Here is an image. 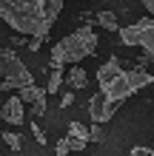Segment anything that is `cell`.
Returning <instances> with one entry per match:
<instances>
[{"instance_id": "4fadbf2b", "label": "cell", "mask_w": 154, "mask_h": 156, "mask_svg": "<svg viewBox=\"0 0 154 156\" xmlns=\"http://www.w3.org/2000/svg\"><path fill=\"white\" fill-rule=\"evenodd\" d=\"M3 139H6V145H9L12 151H20V148H23V136H20V133H9V131H6Z\"/></svg>"}, {"instance_id": "277c9868", "label": "cell", "mask_w": 154, "mask_h": 156, "mask_svg": "<svg viewBox=\"0 0 154 156\" xmlns=\"http://www.w3.org/2000/svg\"><path fill=\"white\" fill-rule=\"evenodd\" d=\"M29 85H34L32 71L20 62V57L14 51L0 48V91H6V88H29Z\"/></svg>"}, {"instance_id": "7402d4cb", "label": "cell", "mask_w": 154, "mask_h": 156, "mask_svg": "<svg viewBox=\"0 0 154 156\" xmlns=\"http://www.w3.org/2000/svg\"><path fill=\"white\" fill-rule=\"evenodd\" d=\"M151 156H154V151H151Z\"/></svg>"}, {"instance_id": "44dd1931", "label": "cell", "mask_w": 154, "mask_h": 156, "mask_svg": "<svg viewBox=\"0 0 154 156\" xmlns=\"http://www.w3.org/2000/svg\"><path fill=\"white\" fill-rule=\"evenodd\" d=\"M86 3H92V0H86Z\"/></svg>"}, {"instance_id": "6da1fadb", "label": "cell", "mask_w": 154, "mask_h": 156, "mask_svg": "<svg viewBox=\"0 0 154 156\" xmlns=\"http://www.w3.org/2000/svg\"><path fill=\"white\" fill-rule=\"evenodd\" d=\"M60 12H63V0H0L3 23L29 40H46Z\"/></svg>"}, {"instance_id": "30bf717a", "label": "cell", "mask_w": 154, "mask_h": 156, "mask_svg": "<svg viewBox=\"0 0 154 156\" xmlns=\"http://www.w3.org/2000/svg\"><path fill=\"white\" fill-rule=\"evenodd\" d=\"M63 80L69 82V91H80V88L88 85V74H86L80 66H74L71 71H66V74H63Z\"/></svg>"}, {"instance_id": "2e32d148", "label": "cell", "mask_w": 154, "mask_h": 156, "mask_svg": "<svg viewBox=\"0 0 154 156\" xmlns=\"http://www.w3.org/2000/svg\"><path fill=\"white\" fill-rule=\"evenodd\" d=\"M32 133H34V139H37L40 145H46L49 139H46V133H43V128H37V125H32Z\"/></svg>"}, {"instance_id": "d6986e66", "label": "cell", "mask_w": 154, "mask_h": 156, "mask_svg": "<svg viewBox=\"0 0 154 156\" xmlns=\"http://www.w3.org/2000/svg\"><path fill=\"white\" fill-rule=\"evenodd\" d=\"M140 3H143V6H146V9H148V12H151V20H154V0H140Z\"/></svg>"}, {"instance_id": "9a60e30c", "label": "cell", "mask_w": 154, "mask_h": 156, "mask_svg": "<svg viewBox=\"0 0 154 156\" xmlns=\"http://www.w3.org/2000/svg\"><path fill=\"white\" fill-rule=\"evenodd\" d=\"M100 139H103V131H100V125H94L88 131V142H100Z\"/></svg>"}, {"instance_id": "7c38bea8", "label": "cell", "mask_w": 154, "mask_h": 156, "mask_svg": "<svg viewBox=\"0 0 154 156\" xmlns=\"http://www.w3.org/2000/svg\"><path fill=\"white\" fill-rule=\"evenodd\" d=\"M94 20L100 23V26H103L106 31H120V23H117V17H114L111 12H100V14L94 17Z\"/></svg>"}, {"instance_id": "e0dca14e", "label": "cell", "mask_w": 154, "mask_h": 156, "mask_svg": "<svg viewBox=\"0 0 154 156\" xmlns=\"http://www.w3.org/2000/svg\"><path fill=\"white\" fill-rule=\"evenodd\" d=\"M129 156H151V151H148V148H140V145H137V148H131V151H129Z\"/></svg>"}, {"instance_id": "ba28073f", "label": "cell", "mask_w": 154, "mask_h": 156, "mask_svg": "<svg viewBox=\"0 0 154 156\" xmlns=\"http://www.w3.org/2000/svg\"><path fill=\"white\" fill-rule=\"evenodd\" d=\"M0 116H3L9 125H23V122H26V114H23V102H20L17 97H9L6 102H3V108H0Z\"/></svg>"}, {"instance_id": "ac0fdd59", "label": "cell", "mask_w": 154, "mask_h": 156, "mask_svg": "<svg viewBox=\"0 0 154 156\" xmlns=\"http://www.w3.org/2000/svg\"><path fill=\"white\" fill-rule=\"evenodd\" d=\"M71 102H74V91H69V94H63V99H60V105H63V108H69Z\"/></svg>"}, {"instance_id": "5b68a950", "label": "cell", "mask_w": 154, "mask_h": 156, "mask_svg": "<svg viewBox=\"0 0 154 156\" xmlns=\"http://www.w3.org/2000/svg\"><path fill=\"white\" fill-rule=\"evenodd\" d=\"M120 43L123 45H140L146 51V60H154V20L143 17L134 26L120 29Z\"/></svg>"}, {"instance_id": "8992f818", "label": "cell", "mask_w": 154, "mask_h": 156, "mask_svg": "<svg viewBox=\"0 0 154 156\" xmlns=\"http://www.w3.org/2000/svg\"><path fill=\"white\" fill-rule=\"evenodd\" d=\"M23 105H32V116H43L46 114V91L37 88V85H29V88H20L17 94Z\"/></svg>"}, {"instance_id": "ffe728a7", "label": "cell", "mask_w": 154, "mask_h": 156, "mask_svg": "<svg viewBox=\"0 0 154 156\" xmlns=\"http://www.w3.org/2000/svg\"><path fill=\"white\" fill-rule=\"evenodd\" d=\"M40 45H43V40H29V48H32V51H37Z\"/></svg>"}, {"instance_id": "52a82bcc", "label": "cell", "mask_w": 154, "mask_h": 156, "mask_svg": "<svg viewBox=\"0 0 154 156\" xmlns=\"http://www.w3.org/2000/svg\"><path fill=\"white\" fill-rule=\"evenodd\" d=\"M88 111H92L94 125H103V122H108V119L114 116L117 108H114V105H108L106 99H103V94H94V97H92V102H88Z\"/></svg>"}, {"instance_id": "7a4b0ae2", "label": "cell", "mask_w": 154, "mask_h": 156, "mask_svg": "<svg viewBox=\"0 0 154 156\" xmlns=\"http://www.w3.org/2000/svg\"><path fill=\"white\" fill-rule=\"evenodd\" d=\"M97 82H100V94L108 105H120L123 99H129L137 88L151 85L154 77L146 71H126L117 57H108L100 68H97Z\"/></svg>"}, {"instance_id": "8fae6325", "label": "cell", "mask_w": 154, "mask_h": 156, "mask_svg": "<svg viewBox=\"0 0 154 156\" xmlns=\"http://www.w3.org/2000/svg\"><path fill=\"white\" fill-rule=\"evenodd\" d=\"M60 85H63V68H57V66H51V74H49V82H46V94H57L60 91Z\"/></svg>"}, {"instance_id": "3957f363", "label": "cell", "mask_w": 154, "mask_h": 156, "mask_svg": "<svg viewBox=\"0 0 154 156\" xmlns=\"http://www.w3.org/2000/svg\"><path fill=\"white\" fill-rule=\"evenodd\" d=\"M97 48V37L92 31V26H80L77 31L66 34L60 43L51 45V66H80V60L92 57Z\"/></svg>"}, {"instance_id": "5bb4252c", "label": "cell", "mask_w": 154, "mask_h": 156, "mask_svg": "<svg viewBox=\"0 0 154 156\" xmlns=\"http://www.w3.org/2000/svg\"><path fill=\"white\" fill-rule=\"evenodd\" d=\"M54 153H57V156H69L71 151H69V142L66 139H57V145H54Z\"/></svg>"}, {"instance_id": "9c48e42d", "label": "cell", "mask_w": 154, "mask_h": 156, "mask_svg": "<svg viewBox=\"0 0 154 156\" xmlns=\"http://www.w3.org/2000/svg\"><path fill=\"white\" fill-rule=\"evenodd\" d=\"M66 142H69V151H86V145H88V131H86L80 122H71V125H69Z\"/></svg>"}]
</instances>
